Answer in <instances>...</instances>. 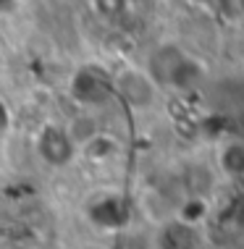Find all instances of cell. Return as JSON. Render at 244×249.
<instances>
[{
    "instance_id": "6da1fadb",
    "label": "cell",
    "mask_w": 244,
    "mask_h": 249,
    "mask_svg": "<svg viewBox=\"0 0 244 249\" xmlns=\"http://www.w3.org/2000/svg\"><path fill=\"white\" fill-rule=\"evenodd\" d=\"M37 152H39V158H42L45 163L60 168V165H69L74 160L76 144L71 142L66 126L47 124L45 129L39 131V137H37Z\"/></svg>"
},
{
    "instance_id": "52a82bcc",
    "label": "cell",
    "mask_w": 244,
    "mask_h": 249,
    "mask_svg": "<svg viewBox=\"0 0 244 249\" xmlns=\"http://www.w3.org/2000/svg\"><path fill=\"white\" fill-rule=\"evenodd\" d=\"M8 126V107L3 105V100H0V129H5Z\"/></svg>"
},
{
    "instance_id": "7a4b0ae2",
    "label": "cell",
    "mask_w": 244,
    "mask_h": 249,
    "mask_svg": "<svg viewBox=\"0 0 244 249\" xmlns=\"http://www.w3.org/2000/svg\"><path fill=\"white\" fill-rule=\"evenodd\" d=\"M116 89L118 95L126 100L129 105L134 107H150L155 103V92H158V84L152 82V76L147 71L139 69H124L116 73Z\"/></svg>"
},
{
    "instance_id": "277c9868",
    "label": "cell",
    "mask_w": 244,
    "mask_h": 249,
    "mask_svg": "<svg viewBox=\"0 0 244 249\" xmlns=\"http://www.w3.org/2000/svg\"><path fill=\"white\" fill-rule=\"evenodd\" d=\"M79 150H84V155L90 160H108L113 152H116V142H113V137H108V134H103V131H97L92 139H87L84 144L79 147Z\"/></svg>"
},
{
    "instance_id": "8992f818",
    "label": "cell",
    "mask_w": 244,
    "mask_h": 249,
    "mask_svg": "<svg viewBox=\"0 0 244 249\" xmlns=\"http://www.w3.org/2000/svg\"><path fill=\"white\" fill-rule=\"evenodd\" d=\"M94 5H97V11L103 16H113L121 8V0H94Z\"/></svg>"
},
{
    "instance_id": "5b68a950",
    "label": "cell",
    "mask_w": 244,
    "mask_h": 249,
    "mask_svg": "<svg viewBox=\"0 0 244 249\" xmlns=\"http://www.w3.org/2000/svg\"><path fill=\"white\" fill-rule=\"evenodd\" d=\"M66 131H69V137H71V142L76 144V150L81 144L87 142V139H92L94 134H97V126H94V121L92 118H87V116H79V118H74L69 126H66Z\"/></svg>"
},
{
    "instance_id": "3957f363",
    "label": "cell",
    "mask_w": 244,
    "mask_h": 249,
    "mask_svg": "<svg viewBox=\"0 0 244 249\" xmlns=\"http://www.w3.org/2000/svg\"><path fill=\"white\" fill-rule=\"evenodd\" d=\"M155 247L158 249H197V231L184 218L168 220V223H163L158 228Z\"/></svg>"
}]
</instances>
